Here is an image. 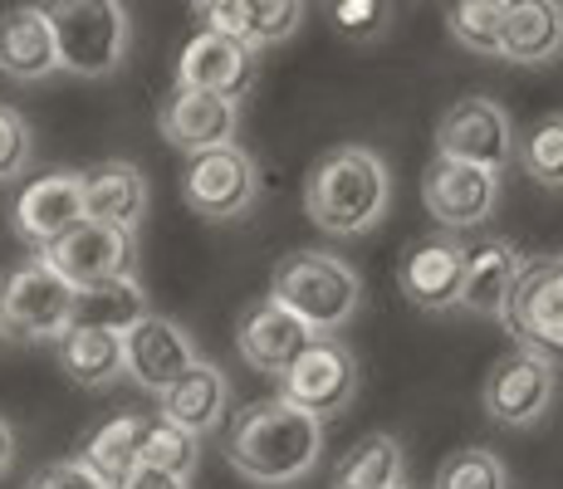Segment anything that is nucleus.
<instances>
[{
	"label": "nucleus",
	"mask_w": 563,
	"mask_h": 489,
	"mask_svg": "<svg viewBox=\"0 0 563 489\" xmlns=\"http://www.w3.org/2000/svg\"><path fill=\"white\" fill-rule=\"evenodd\" d=\"M323 421L285 397L251 401L225 431V465L260 489H289L319 465Z\"/></svg>",
	"instance_id": "1"
},
{
	"label": "nucleus",
	"mask_w": 563,
	"mask_h": 489,
	"mask_svg": "<svg viewBox=\"0 0 563 489\" xmlns=\"http://www.w3.org/2000/svg\"><path fill=\"white\" fill-rule=\"evenodd\" d=\"M393 201V177L387 162L367 147H333L309 167L305 181V211L323 235H367L387 215Z\"/></svg>",
	"instance_id": "2"
},
{
	"label": "nucleus",
	"mask_w": 563,
	"mask_h": 489,
	"mask_svg": "<svg viewBox=\"0 0 563 489\" xmlns=\"http://www.w3.org/2000/svg\"><path fill=\"white\" fill-rule=\"evenodd\" d=\"M269 299H279L309 333H339L363 303V279L349 259L329 249H295L269 275Z\"/></svg>",
	"instance_id": "3"
},
{
	"label": "nucleus",
	"mask_w": 563,
	"mask_h": 489,
	"mask_svg": "<svg viewBox=\"0 0 563 489\" xmlns=\"http://www.w3.org/2000/svg\"><path fill=\"white\" fill-rule=\"evenodd\" d=\"M54 30L59 69L74 79H108L128 59L133 25L123 0H40Z\"/></svg>",
	"instance_id": "4"
},
{
	"label": "nucleus",
	"mask_w": 563,
	"mask_h": 489,
	"mask_svg": "<svg viewBox=\"0 0 563 489\" xmlns=\"http://www.w3.org/2000/svg\"><path fill=\"white\" fill-rule=\"evenodd\" d=\"M554 397H559V363L525 343L510 347L505 357H495L490 373H485V387H481L485 416L510 431L539 426L544 411L554 407Z\"/></svg>",
	"instance_id": "5"
},
{
	"label": "nucleus",
	"mask_w": 563,
	"mask_h": 489,
	"mask_svg": "<svg viewBox=\"0 0 563 489\" xmlns=\"http://www.w3.org/2000/svg\"><path fill=\"white\" fill-rule=\"evenodd\" d=\"M74 313V285L45 259H25L0 279V333L25 343L59 338Z\"/></svg>",
	"instance_id": "6"
},
{
	"label": "nucleus",
	"mask_w": 563,
	"mask_h": 489,
	"mask_svg": "<svg viewBox=\"0 0 563 489\" xmlns=\"http://www.w3.org/2000/svg\"><path fill=\"white\" fill-rule=\"evenodd\" d=\"M279 397L295 401L309 416H339L358 397V357L339 343V333H313L279 373Z\"/></svg>",
	"instance_id": "7"
},
{
	"label": "nucleus",
	"mask_w": 563,
	"mask_h": 489,
	"mask_svg": "<svg viewBox=\"0 0 563 489\" xmlns=\"http://www.w3.org/2000/svg\"><path fill=\"white\" fill-rule=\"evenodd\" d=\"M260 177L255 162L245 147L221 143V147H201L187 152V167H181V201L201 215V221H235L255 205Z\"/></svg>",
	"instance_id": "8"
},
{
	"label": "nucleus",
	"mask_w": 563,
	"mask_h": 489,
	"mask_svg": "<svg viewBox=\"0 0 563 489\" xmlns=\"http://www.w3.org/2000/svg\"><path fill=\"white\" fill-rule=\"evenodd\" d=\"M505 329L525 347L563 363V255L519 265L510 303H505Z\"/></svg>",
	"instance_id": "9"
},
{
	"label": "nucleus",
	"mask_w": 563,
	"mask_h": 489,
	"mask_svg": "<svg viewBox=\"0 0 563 489\" xmlns=\"http://www.w3.org/2000/svg\"><path fill=\"white\" fill-rule=\"evenodd\" d=\"M421 201L437 215L441 231H475V225H485L495 215V205H500V171L441 157L437 152L427 177H421Z\"/></svg>",
	"instance_id": "10"
},
{
	"label": "nucleus",
	"mask_w": 563,
	"mask_h": 489,
	"mask_svg": "<svg viewBox=\"0 0 563 489\" xmlns=\"http://www.w3.org/2000/svg\"><path fill=\"white\" fill-rule=\"evenodd\" d=\"M40 259H45L49 269H59L74 289H84V285H99V279L133 275V235L84 215V221H74L64 235H54V241L40 249Z\"/></svg>",
	"instance_id": "11"
},
{
	"label": "nucleus",
	"mask_w": 563,
	"mask_h": 489,
	"mask_svg": "<svg viewBox=\"0 0 563 489\" xmlns=\"http://www.w3.org/2000/svg\"><path fill=\"white\" fill-rule=\"evenodd\" d=\"M437 152L475 167L505 171L515 157V123L495 98H461L441 113L437 123Z\"/></svg>",
	"instance_id": "12"
},
{
	"label": "nucleus",
	"mask_w": 563,
	"mask_h": 489,
	"mask_svg": "<svg viewBox=\"0 0 563 489\" xmlns=\"http://www.w3.org/2000/svg\"><path fill=\"white\" fill-rule=\"evenodd\" d=\"M197 357L201 353L191 343V333L177 319H167V313L147 309L143 319H133L123 329V373L143 391H153V397H162Z\"/></svg>",
	"instance_id": "13"
},
{
	"label": "nucleus",
	"mask_w": 563,
	"mask_h": 489,
	"mask_svg": "<svg viewBox=\"0 0 563 489\" xmlns=\"http://www.w3.org/2000/svg\"><path fill=\"white\" fill-rule=\"evenodd\" d=\"M255 79H260V49H251L241 35H225V30L191 35L177 59V84L235 98V103L255 89Z\"/></svg>",
	"instance_id": "14"
},
{
	"label": "nucleus",
	"mask_w": 563,
	"mask_h": 489,
	"mask_svg": "<svg viewBox=\"0 0 563 489\" xmlns=\"http://www.w3.org/2000/svg\"><path fill=\"white\" fill-rule=\"evenodd\" d=\"M461 275H465V245L456 241V235H427V241H411L402 249V265H397L402 299L417 313H451L456 309Z\"/></svg>",
	"instance_id": "15"
},
{
	"label": "nucleus",
	"mask_w": 563,
	"mask_h": 489,
	"mask_svg": "<svg viewBox=\"0 0 563 489\" xmlns=\"http://www.w3.org/2000/svg\"><path fill=\"white\" fill-rule=\"evenodd\" d=\"M309 338H313L309 323H299L295 313L279 299H269V293L245 303L241 323H235V353H241V363L251 367V373H265V377L285 373Z\"/></svg>",
	"instance_id": "16"
},
{
	"label": "nucleus",
	"mask_w": 563,
	"mask_h": 489,
	"mask_svg": "<svg viewBox=\"0 0 563 489\" xmlns=\"http://www.w3.org/2000/svg\"><path fill=\"white\" fill-rule=\"evenodd\" d=\"M157 127L172 147L181 152H201V147H221L235 143V127H241V103L221 93H201L177 84V93L162 103Z\"/></svg>",
	"instance_id": "17"
},
{
	"label": "nucleus",
	"mask_w": 563,
	"mask_h": 489,
	"mask_svg": "<svg viewBox=\"0 0 563 489\" xmlns=\"http://www.w3.org/2000/svg\"><path fill=\"white\" fill-rule=\"evenodd\" d=\"M74 221H84V177L79 171L35 177L15 201V235L35 249H45L54 235H64Z\"/></svg>",
	"instance_id": "18"
},
{
	"label": "nucleus",
	"mask_w": 563,
	"mask_h": 489,
	"mask_svg": "<svg viewBox=\"0 0 563 489\" xmlns=\"http://www.w3.org/2000/svg\"><path fill=\"white\" fill-rule=\"evenodd\" d=\"M0 74L15 84H40L49 74H59L45 5H10L0 15Z\"/></svg>",
	"instance_id": "19"
},
{
	"label": "nucleus",
	"mask_w": 563,
	"mask_h": 489,
	"mask_svg": "<svg viewBox=\"0 0 563 489\" xmlns=\"http://www.w3.org/2000/svg\"><path fill=\"white\" fill-rule=\"evenodd\" d=\"M519 265H525V255H519L515 241H485V245L465 249L456 309L475 313V319H505V303H510Z\"/></svg>",
	"instance_id": "20"
},
{
	"label": "nucleus",
	"mask_w": 563,
	"mask_h": 489,
	"mask_svg": "<svg viewBox=\"0 0 563 489\" xmlns=\"http://www.w3.org/2000/svg\"><path fill=\"white\" fill-rule=\"evenodd\" d=\"M563 54V0H505L500 54L505 64H554Z\"/></svg>",
	"instance_id": "21"
},
{
	"label": "nucleus",
	"mask_w": 563,
	"mask_h": 489,
	"mask_svg": "<svg viewBox=\"0 0 563 489\" xmlns=\"http://www.w3.org/2000/svg\"><path fill=\"white\" fill-rule=\"evenodd\" d=\"M225 407H231V382H225V373L216 363H206V357H197L177 382L162 391V416L177 421L191 436H211L225 421Z\"/></svg>",
	"instance_id": "22"
},
{
	"label": "nucleus",
	"mask_w": 563,
	"mask_h": 489,
	"mask_svg": "<svg viewBox=\"0 0 563 489\" xmlns=\"http://www.w3.org/2000/svg\"><path fill=\"white\" fill-rule=\"evenodd\" d=\"M84 177V215L103 225H118V231L133 235L147 215V177L133 167V162H99L93 171H79Z\"/></svg>",
	"instance_id": "23"
},
{
	"label": "nucleus",
	"mask_w": 563,
	"mask_h": 489,
	"mask_svg": "<svg viewBox=\"0 0 563 489\" xmlns=\"http://www.w3.org/2000/svg\"><path fill=\"white\" fill-rule=\"evenodd\" d=\"M54 343H59V367L79 387H108L123 373V333H113V329L69 323Z\"/></svg>",
	"instance_id": "24"
},
{
	"label": "nucleus",
	"mask_w": 563,
	"mask_h": 489,
	"mask_svg": "<svg viewBox=\"0 0 563 489\" xmlns=\"http://www.w3.org/2000/svg\"><path fill=\"white\" fill-rule=\"evenodd\" d=\"M407 485V455L402 441L377 431V436H363L333 470V489H393Z\"/></svg>",
	"instance_id": "25"
},
{
	"label": "nucleus",
	"mask_w": 563,
	"mask_h": 489,
	"mask_svg": "<svg viewBox=\"0 0 563 489\" xmlns=\"http://www.w3.org/2000/svg\"><path fill=\"white\" fill-rule=\"evenodd\" d=\"M147 313V293L133 275H118V279H99V285H84L74 289V313L69 323H89V329H113L123 333L133 319Z\"/></svg>",
	"instance_id": "26"
},
{
	"label": "nucleus",
	"mask_w": 563,
	"mask_h": 489,
	"mask_svg": "<svg viewBox=\"0 0 563 489\" xmlns=\"http://www.w3.org/2000/svg\"><path fill=\"white\" fill-rule=\"evenodd\" d=\"M143 421H147V416H137V411H123V416L103 421V426L93 431L89 441H84L79 460L89 465V470H99L108 485L123 480V475L137 465V441H143Z\"/></svg>",
	"instance_id": "27"
},
{
	"label": "nucleus",
	"mask_w": 563,
	"mask_h": 489,
	"mask_svg": "<svg viewBox=\"0 0 563 489\" xmlns=\"http://www.w3.org/2000/svg\"><path fill=\"white\" fill-rule=\"evenodd\" d=\"M137 460L153 465V470H172V475H187L191 480V470H197V460H201V436L181 431L177 421H167V416H147L143 441H137Z\"/></svg>",
	"instance_id": "28"
},
{
	"label": "nucleus",
	"mask_w": 563,
	"mask_h": 489,
	"mask_svg": "<svg viewBox=\"0 0 563 489\" xmlns=\"http://www.w3.org/2000/svg\"><path fill=\"white\" fill-rule=\"evenodd\" d=\"M500 20H505V0H451L446 10L451 40L471 54H485V59L500 54Z\"/></svg>",
	"instance_id": "29"
},
{
	"label": "nucleus",
	"mask_w": 563,
	"mask_h": 489,
	"mask_svg": "<svg viewBox=\"0 0 563 489\" xmlns=\"http://www.w3.org/2000/svg\"><path fill=\"white\" fill-rule=\"evenodd\" d=\"M305 25V0H241V40L251 49L285 45Z\"/></svg>",
	"instance_id": "30"
},
{
	"label": "nucleus",
	"mask_w": 563,
	"mask_h": 489,
	"mask_svg": "<svg viewBox=\"0 0 563 489\" xmlns=\"http://www.w3.org/2000/svg\"><path fill=\"white\" fill-rule=\"evenodd\" d=\"M431 489H510V475H505V465L495 451L465 445V451H451L446 460L437 465Z\"/></svg>",
	"instance_id": "31"
},
{
	"label": "nucleus",
	"mask_w": 563,
	"mask_h": 489,
	"mask_svg": "<svg viewBox=\"0 0 563 489\" xmlns=\"http://www.w3.org/2000/svg\"><path fill=\"white\" fill-rule=\"evenodd\" d=\"M525 171L549 191H563V113L539 118L534 127L525 133V143L515 147Z\"/></svg>",
	"instance_id": "32"
},
{
	"label": "nucleus",
	"mask_w": 563,
	"mask_h": 489,
	"mask_svg": "<svg viewBox=\"0 0 563 489\" xmlns=\"http://www.w3.org/2000/svg\"><path fill=\"white\" fill-rule=\"evenodd\" d=\"M333 10V30L353 45H367L387 30V0H329Z\"/></svg>",
	"instance_id": "33"
},
{
	"label": "nucleus",
	"mask_w": 563,
	"mask_h": 489,
	"mask_svg": "<svg viewBox=\"0 0 563 489\" xmlns=\"http://www.w3.org/2000/svg\"><path fill=\"white\" fill-rule=\"evenodd\" d=\"M30 152H35V143H30V123L15 113V108L0 103V181L20 177V171L30 167Z\"/></svg>",
	"instance_id": "34"
},
{
	"label": "nucleus",
	"mask_w": 563,
	"mask_h": 489,
	"mask_svg": "<svg viewBox=\"0 0 563 489\" xmlns=\"http://www.w3.org/2000/svg\"><path fill=\"white\" fill-rule=\"evenodd\" d=\"M30 489H113V485H108L99 470H89L84 460H59V465H49V470H40L35 480H30Z\"/></svg>",
	"instance_id": "35"
},
{
	"label": "nucleus",
	"mask_w": 563,
	"mask_h": 489,
	"mask_svg": "<svg viewBox=\"0 0 563 489\" xmlns=\"http://www.w3.org/2000/svg\"><path fill=\"white\" fill-rule=\"evenodd\" d=\"M191 15L201 20V30H225L241 35V0H187Z\"/></svg>",
	"instance_id": "36"
},
{
	"label": "nucleus",
	"mask_w": 563,
	"mask_h": 489,
	"mask_svg": "<svg viewBox=\"0 0 563 489\" xmlns=\"http://www.w3.org/2000/svg\"><path fill=\"white\" fill-rule=\"evenodd\" d=\"M113 489H187V475H172V470H153V465L137 460L123 480H113Z\"/></svg>",
	"instance_id": "37"
},
{
	"label": "nucleus",
	"mask_w": 563,
	"mask_h": 489,
	"mask_svg": "<svg viewBox=\"0 0 563 489\" xmlns=\"http://www.w3.org/2000/svg\"><path fill=\"white\" fill-rule=\"evenodd\" d=\"M15 465V431H10V421L0 416V475Z\"/></svg>",
	"instance_id": "38"
},
{
	"label": "nucleus",
	"mask_w": 563,
	"mask_h": 489,
	"mask_svg": "<svg viewBox=\"0 0 563 489\" xmlns=\"http://www.w3.org/2000/svg\"><path fill=\"white\" fill-rule=\"evenodd\" d=\"M393 489H407V485H393Z\"/></svg>",
	"instance_id": "39"
}]
</instances>
